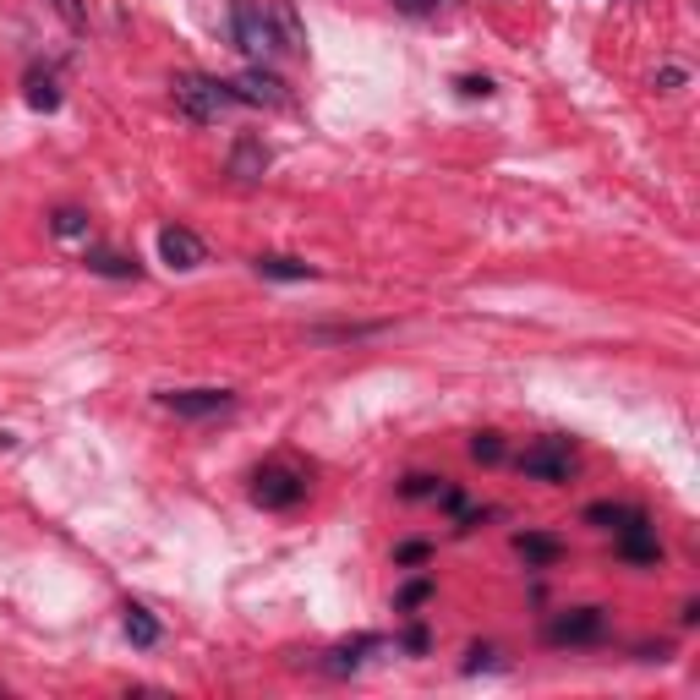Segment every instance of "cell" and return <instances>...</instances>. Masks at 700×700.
Masks as SVG:
<instances>
[{
    "instance_id": "6da1fadb",
    "label": "cell",
    "mask_w": 700,
    "mask_h": 700,
    "mask_svg": "<svg viewBox=\"0 0 700 700\" xmlns=\"http://www.w3.org/2000/svg\"><path fill=\"white\" fill-rule=\"evenodd\" d=\"M175 104H181L186 121H225L230 110H241V93L219 77H203V72H181L175 77Z\"/></svg>"
},
{
    "instance_id": "7a4b0ae2",
    "label": "cell",
    "mask_w": 700,
    "mask_h": 700,
    "mask_svg": "<svg viewBox=\"0 0 700 700\" xmlns=\"http://www.w3.org/2000/svg\"><path fill=\"white\" fill-rule=\"evenodd\" d=\"M230 33H236V50L252 55V61H274L279 50V33H274V17H268V0H236L230 11Z\"/></svg>"
},
{
    "instance_id": "3957f363",
    "label": "cell",
    "mask_w": 700,
    "mask_h": 700,
    "mask_svg": "<svg viewBox=\"0 0 700 700\" xmlns=\"http://www.w3.org/2000/svg\"><path fill=\"white\" fill-rule=\"evenodd\" d=\"M515 465H520V476H531V482L564 487L569 476H575V449H569V438H536Z\"/></svg>"
},
{
    "instance_id": "277c9868",
    "label": "cell",
    "mask_w": 700,
    "mask_h": 700,
    "mask_svg": "<svg viewBox=\"0 0 700 700\" xmlns=\"http://www.w3.org/2000/svg\"><path fill=\"white\" fill-rule=\"evenodd\" d=\"M602 635H608V608H569L547 624L553 646H597Z\"/></svg>"
},
{
    "instance_id": "5b68a950",
    "label": "cell",
    "mask_w": 700,
    "mask_h": 700,
    "mask_svg": "<svg viewBox=\"0 0 700 700\" xmlns=\"http://www.w3.org/2000/svg\"><path fill=\"white\" fill-rule=\"evenodd\" d=\"M252 498H258L263 509H290L307 498V476L290 471V465H263L258 476H252Z\"/></svg>"
},
{
    "instance_id": "8992f818",
    "label": "cell",
    "mask_w": 700,
    "mask_h": 700,
    "mask_svg": "<svg viewBox=\"0 0 700 700\" xmlns=\"http://www.w3.org/2000/svg\"><path fill=\"white\" fill-rule=\"evenodd\" d=\"M159 405L175 411V416H186V422H203V416L236 411V394H230V389H165V394H159Z\"/></svg>"
},
{
    "instance_id": "52a82bcc",
    "label": "cell",
    "mask_w": 700,
    "mask_h": 700,
    "mask_svg": "<svg viewBox=\"0 0 700 700\" xmlns=\"http://www.w3.org/2000/svg\"><path fill=\"white\" fill-rule=\"evenodd\" d=\"M159 258H165L170 268H181V274H192V268L208 263V247L186 225H165L159 230Z\"/></svg>"
},
{
    "instance_id": "ba28073f",
    "label": "cell",
    "mask_w": 700,
    "mask_h": 700,
    "mask_svg": "<svg viewBox=\"0 0 700 700\" xmlns=\"http://www.w3.org/2000/svg\"><path fill=\"white\" fill-rule=\"evenodd\" d=\"M268 17H274L279 50H285V55H307V22H301L296 0H268Z\"/></svg>"
},
{
    "instance_id": "9c48e42d",
    "label": "cell",
    "mask_w": 700,
    "mask_h": 700,
    "mask_svg": "<svg viewBox=\"0 0 700 700\" xmlns=\"http://www.w3.org/2000/svg\"><path fill=\"white\" fill-rule=\"evenodd\" d=\"M230 88L241 93V104H285V83L274 72H263V66H247Z\"/></svg>"
},
{
    "instance_id": "30bf717a",
    "label": "cell",
    "mask_w": 700,
    "mask_h": 700,
    "mask_svg": "<svg viewBox=\"0 0 700 700\" xmlns=\"http://www.w3.org/2000/svg\"><path fill=\"white\" fill-rule=\"evenodd\" d=\"M367 651H383V635H356V640H345V646H334L329 657H323V673L345 679V673H356L361 662H367Z\"/></svg>"
},
{
    "instance_id": "8fae6325",
    "label": "cell",
    "mask_w": 700,
    "mask_h": 700,
    "mask_svg": "<svg viewBox=\"0 0 700 700\" xmlns=\"http://www.w3.org/2000/svg\"><path fill=\"white\" fill-rule=\"evenodd\" d=\"M268 170V143L263 137H236V148H230V175L236 181H258V175Z\"/></svg>"
},
{
    "instance_id": "7c38bea8",
    "label": "cell",
    "mask_w": 700,
    "mask_h": 700,
    "mask_svg": "<svg viewBox=\"0 0 700 700\" xmlns=\"http://www.w3.org/2000/svg\"><path fill=\"white\" fill-rule=\"evenodd\" d=\"M618 553L629 558V564H657V536H651V520L646 525H629V531H618Z\"/></svg>"
},
{
    "instance_id": "4fadbf2b",
    "label": "cell",
    "mask_w": 700,
    "mask_h": 700,
    "mask_svg": "<svg viewBox=\"0 0 700 700\" xmlns=\"http://www.w3.org/2000/svg\"><path fill=\"white\" fill-rule=\"evenodd\" d=\"M586 525H602V531H629V525H646V509L635 504H591Z\"/></svg>"
},
{
    "instance_id": "5bb4252c",
    "label": "cell",
    "mask_w": 700,
    "mask_h": 700,
    "mask_svg": "<svg viewBox=\"0 0 700 700\" xmlns=\"http://www.w3.org/2000/svg\"><path fill=\"white\" fill-rule=\"evenodd\" d=\"M263 279H279V285H296V279H312V263H301V258H285V252H263L258 263Z\"/></svg>"
},
{
    "instance_id": "9a60e30c",
    "label": "cell",
    "mask_w": 700,
    "mask_h": 700,
    "mask_svg": "<svg viewBox=\"0 0 700 700\" xmlns=\"http://www.w3.org/2000/svg\"><path fill=\"white\" fill-rule=\"evenodd\" d=\"M515 547H520L525 564H558V558H564V542H558V536H542V531L515 536Z\"/></svg>"
},
{
    "instance_id": "2e32d148",
    "label": "cell",
    "mask_w": 700,
    "mask_h": 700,
    "mask_svg": "<svg viewBox=\"0 0 700 700\" xmlns=\"http://www.w3.org/2000/svg\"><path fill=\"white\" fill-rule=\"evenodd\" d=\"M88 274H104V279H137L143 263L126 258V252H88Z\"/></svg>"
},
{
    "instance_id": "e0dca14e",
    "label": "cell",
    "mask_w": 700,
    "mask_h": 700,
    "mask_svg": "<svg viewBox=\"0 0 700 700\" xmlns=\"http://www.w3.org/2000/svg\"><path fill=\"white\" fill-rule=\"evenodd\" d=\"M126 640H132V646H143V651L159 646V618L132 602V608H126Z\"/></svg>"
},
{
    "instance_id": "ac0fdd59",
    "label": "cell",
    "mask_w": 700,
    "mask_h": 700,
    "mask_svg": "<svg viewBox=\"0 0 700 700\" xmlns=\"http://www.w3.org/2000/svg\"><path fill=\"white\" fill-rule=\"evenodd\" d=\"M50 230H55L61 241H77V236H88V214L66 203V208H55V214H50Z\"/></svg>"
},
{
    "instance_id": "d6986e66",
    "label": "cell",
    "mask_w": 700,
    "mask_h": 700,
    "mask_svg": "<svg viewBox=\"0 0 700 700\" xmlns=\"http://www.w3.org/2000/svg\"><path fill=\"white\" fill-rule=\"evenodd\" d=\"M28 104H33V110H55V104H61V88H55V77L33 72V77H28Z\"/></svg>"
},
{
    "instance_id": "ffe728a7",
    "label": "cell",
    "mask_w": 700,
    "mask_h": 700,
    "mask_svg": "<svg viewBox=\"0 0 700 700\" xmlns=\"http://www.w3.org/2000/svg\"><path fill=\"white\" fill-rule=\"evenodd\" d=\"M50 6H55V17H61L72 33H88V0H50Z\"/></svg>"
},
{
    "instance_id": "44dd1931",
    "label": "cell",
    "mask_w": 700,
    "mask_h": 700,
    "mask_svg": "<svg viewBox=\"0 0 700 700\" xmlns=\"http://www.w3.org/2000/svg\"><path fill=\"white\" fill-rule=\"evenodd\" d=\"M471 460L498 465V460H504V438H498V433H476V438H471Z\"/></svg>"
},
{
    "instance_id": "7402d4cb",
    "label": "cell",
    "mask_w": 700,
    "mask_h": 700,
    "mask_svg": "<svg viewBox=\"0 0 700 700\" xmlns=\"http://www.w3.org/2000/svg\"><path fill=\"white\" fill-rule=\"evenodd\" d=\"M400 493H405V498H438V476H422V471H416V476H405Z\"/></svg>"
},
{
    "instance_id": "603a6c76",
    "label": "cell",
    "mask_w": 700,
    "mask_h": 700,
    "mask_svg": "<svg viewBox=\"0 0 700 700\" xmlns=\"http://www.w3.org/2000/svg\"><path fill=\"white\" fill-rule=\"evenodd\" d=\"M427 597H433V580H411V586L400 591V608H422Z\"/></svg>"
},
{
    "instance_id": "cb8c5ba5",
    "label": "cell",
    "mask_w": 700,
    "mask_h": 700,
    "mask_svg": "<svg viewBox=\"0 0 700 700\" xmlns=\"http://www.w3.org/2000/svg\"><path fill=\"white\" fill-rule=\"evenodd\" d=\"M454 88H460L465 99H487V93H493V77H454Z\"/></svg>"
},
{
    "instance_id": "d4e9b609",
    "label": "cell",
    "mask_w": 700,
    "mask_h": 700,
    "mask_svg": "<svg viewBox=\"0 0 700 700\" xmlns=\"http://www.w3.org/2000/svg\"><path fill=\"white\" fill-rule=\"evenodd\" d=\"M684 83H690V72H684V66H662V72H657V88L662 93H673V88H684Z\"/></svg>"
},
{
    "instance_id": "484cf974",
    "label": "cell",
    "mask_w": 700,
    "mask_h": 700,
    "mask_svg": "<svg viewBox=\"0 0 700 700\" xmlns=\"http://www.w3.org/2000/svg\"><path fill=\"white\" fill-rule=\"evenodd\" d=\"M394 558H400V564H422V558H427V542H405Z\"/></svg>"
},
{
    "instance_id": "4316f807",
    "label": "cell",
    "mask_w": 700,
    "mask_h": 700,
    "mask_svg": "<svg viewBox=\"0 0 700 700\" xmlns=\"http://www.w3.org/2000/svg\"><path fill=\"white\" fill-rule=\"evenodd\" d=\"M394 11H405V17H427V11H433V0H394Z\"/></svg>"
},
{
    "instance_id": "83f0119b",
    "label": "cell",
    "mask_w": 700,
    "mask_h": 700,
    "mask_svg": "<svg viewBox=\"0 0 700 700\" xmlns=\"http://www.w3.org/2000/svg\"><path fill=\"white\" fill-rule=\"evenodd\" d=\"M433 6H449V0H433Z\"/></svg>"
}]
</instances>
